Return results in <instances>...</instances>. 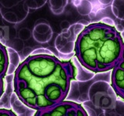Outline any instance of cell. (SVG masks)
<instances>
[{
  "instance_id": "1",
  "label": "cell",
  "mask_w": 124,
  "mask_h": 116,
  "mask_svg": "<svg viewBox=\"0 0 124 116\" xmlns=\"http://www.w3.org/2000/svg\"><path fill=\"white\" fill-rule=\"evenodd\" d=\"M73 76V66L68 62L50 55L31 56L16 71L14 88L26 106L41 111L64 102Z\"/></svg>"
},
{
  "instance_id": "2",
  "label": "cell",
  "mask_w": 124,
  "mask_h": 116,
  "mask_svg": "<svg viewBox=\"0 0 124 116\" xmlns=\"http://www.w3.org/2000/svg\"><path fill=\"white\" fill-rule=\"evenodd\" d=\"M124 40L115 27L103 22L88 25L78 35L75 53L81 65L95 73L113 69L120 60Z\"/></svg>"
},
{
  "instance_id": "3",
  "label": "cell",
  "mask_w": 124,
  "mask_h": 116,
  "mask_svg": "<svg viewBox=\"0 0 124 116\" xmlns=\"http://www.w3.org/2000/svg\"><path fill=\"white\" fill-rule=\"evenodd\" d=\"M35 116H88V115L78 104L62 102L47 109L38 111Z\"/></svg>"
},
{
  "instance_id": "4",
  "label": "cell",
  "mask_w": 124,
  "mask_h": 116,
  "mask_svg": "<svg viewBox=\"0 0 124 116\" xmlns=\"http://www.w3.org/2000/svg\"><path fill=\"white\" fill-rule=\"evenodd\" d=\"M112 87L116 94L124 99V43L120 60L112 70Z\"/></svg>"
},
{
  "instance_id": "5",
  "label": "cell",
  "mask_w": 124,
  "mask_h": 116,
  "mask_svg": "<svg viewBox=\"0 0 124 116\" xmlns=\"http://www.w3.org/2000/svg\"><path fill=\"white\" fill-rule=\"evenodd\" d=\"M10 102L13 105L14 110L19 116H35L36 115L37 110L31 108L30 107L27 108L24 103H23L20 99L18 98L17 94L14 93L12 94L10 98Z\"/></svg>"
},
{
  "instance_id": "6",
  "label": "cell",
  "mask_w": 124,
  "mask_h": 116,
  "mask_svg": "<svg viewBox=\"0 0 124 116\" xmlns=\"http://www.w3.org/2000/svg\"><path fill=\"white\" fill-rule=\"evenodd\" d=\"M9 61H8L7 52L5 47L0 44V97L2 95L4 85H3V77L6 74Z\"/></svg>"
},
{
  "instance_id": "7",
  "label": "cell",
  "mask_w": 124,
  "mask_h": 116,
  "mask_svg": "<svg viewBox=\"0 0 124 116\" xmlns=\"http://www.w3.org/2000/svg\"><path fill=\"white\" fill-rule=\"evenodd\" d=\"M7 50H8V53H7L8 60H9L11 65H13L17 68L19 67V57L18 53L12 48H8Z\"/></svg>"
},
{
  "instance_id": "8",
  "label": "cell",
  "mask_w": 124,
  "mask_h": 116,
  "mask_svg": "<svg viewBox=\"0 0 124 116\" xmlns=\"http://www.w3.org/2000/svg\"><path fill=\"white\" fill-rule=\"evenodd\" d=\"M0 116H16V115L9 110L0 108Z\"/></svg>"
}]
</instances>
